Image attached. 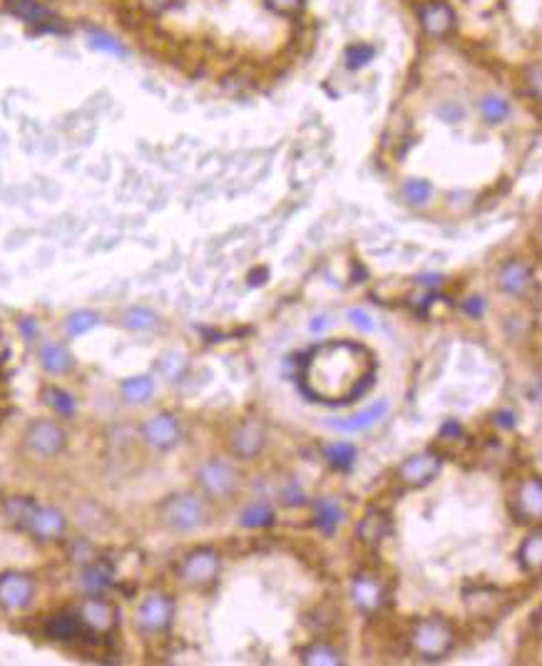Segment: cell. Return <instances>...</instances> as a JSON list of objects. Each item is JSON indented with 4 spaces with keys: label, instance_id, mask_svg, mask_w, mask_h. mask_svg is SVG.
Wrapping results in <instances>:
<instances>
[{
    "label": "cell",
    "instance_id": "cell-1",
    "mask_svg": "<svg viewBox=\"0 0 542 666\" xmlns=\"http://www.w3.org/2000/svg\"><path fill=\"white\" fill-rule=\"evenodd\" d=\"M373 383L370 353L348 341L318 346L304 366V391L314 401L348 403Z\"/></svg>",
    "mask_w": 542,
    "mask_h": 666
},
{
    "label": "cell",
    "instance_id": "cell-2",
    "mask_svg": "<svg viewBox=\"0 0 542 666\" xmlns=\"http://www.w3.org/2000/svg\"><path fill=\"white\" fill-rule=\"evenodd\" d=\"M410 644L416 654L424 659H431V662L446 659L455 647V629L443 616H428L416 622V627L410 632Z\"/></svg>",
    "mask_w": 542,
    "mask_h": 666
},
{
    "label": "cell",
    "instance_id": "cell-3",
    "mask_svg": "<svg viewBox=\"0 0 542 666\" xmlns=\"http://www.w3.org/2000/svg\"><path fill=\"white\" fill-rule=\"evenodd\" d=\"M418 18H421V27L428 38H446L455 27V13L446 0H425Z\"/></svg>",
    "mask_w": 542,
    "mask_h": 666
},
{
    "label": "cell",
    "instance_id": "cell-4",
    "mask_svg": "<svg viewBox=\"0 0 542 666\" xmlns=\"http://www.w3.org/2000/svg\"><path fill=\"white\" fill-rule=\"evenodd\" d=\"M440 457L436 453H431V450H425V453H416V455H410L401 468H398V475H401V480L410 487H424L428 485L440 471Z\"/></svg>",
    "mask_w": 542,
    "mask_h": 666
},
{
    "label": "cell",
    "instance_id": "cell-5",
    "mask_svg": "<svg viewBox=\"0 0 542 666\" xmlns=\"http://www.w3.org/2000/svg\"><path fill=\"white\" fill-rule=\"evenodd\" d=\"M517 520L523 523H542V478L530 475L515 493Z\"/></svg>",
    "mask_w": 542,
    "mask_h": 666
},
{
    "label": "cell",
    "instance_id": "cell-6",
    "mask_svg": "<svg viewBox=\"0 0 542 666\" xmlns=\"http://www.w3.org/2000/svg\"><path fill=\"white\" fill-rule=\"evenodd\" d=\"M535 287V274L528 264L520 259H510L500 266L498 272V288L505 291L508 296H528L530 288Z\"/></svg>",
    "mask_w": 542,
    "mask_h": 666
},
{
    "label": "cell",
    "instance_id": "cell-7",
    "mask_svg": "<svg viewBox=\"0 0 542 666\" xmlns=\"http://www.w3.org/2000/svg\"><path fill=\"white\" fill-rule=\"evenodd\" d=\"M164 520L172 524L174 530H195L204 520V509L199 505L197 497L179 495L167 505Z\"/></svg>",
    "mask_w": 542,
    "mask_h": 666
},
{
    "label": "cell",
    "instance_id": "cell-8",
    "mask_svg": "<svg viewBox=\"0 0 542 666\" xmlns=\"http://www.w3.org/2000/svg\"><path fill=\"white\" fill-rule=\"evenodd\" d=\"M199 483L202 487L214 497H226L234 493L237 487V472L232 471L225 463H210L199 472Z\"/></svg>",
    "mask_w": 542,
    "mask_h": 666
},
{
    "label": "cell",
    "instance_id": "cell-9",
    "mask_svg": "<svg viewBox=\"0 0 542 666\" xmlns=\"http://www.w3.org/2000/svg\"><path fill=\"white\" fill-rule=\"evenodd\" d=\"M477 112L485 125H505L513 118V103L505 97L503 92H483L477 97Z\"/></svg>",
    "mask_w": 542,
    "mask_h": 666
},
{
    "label": "cell",
    "instance_id": "cell-10",
    "mask_svg": "<svg viewBox=\"0 0 542 666\" xmlns=\"http://www.w3.org/2000/svg\"><path fill=\"white\" fill-rule=\"evenodd\" d=\"M217 570H219V560L214 552H195L189 560L185 562L182 567V577L192 585H207L217 577Z\"/></svg>",
    "mask_w": 542,
    "mask_h": 666
},
{
    "label": "cell",
    "instance_id": "cell-11",
    "mask_svg": "<svg viewBox=\"0 0 542 666\" xmlns=\"http://www.w3.org/2000/svg\"><path fill=\"white\" fill-rule=\"evenodd\" d=\"M386 413H388V403L386 401H378V403L369 405L366 410H361L356 416H351V418L344 420H331L329 425L333 431H341V433H361V431H369L373 428L378 420L384 418Z\"/></svg>",
    "mask_w": 542,
    "mask_h": 666
},
{
    "label": "cell",
    "instance_id": "cell-12",
    "mask_svg": "<svg viewBox=\"0 0 542 666\" xmlns=\"http://www.w3.org/2000/svg\"><path fill=\"white\" fill-rule=\"evenodd\" d=\"M27 445L40 453V455H53L60 450L63 445V431H57V425L53 423H35L30 431H27Z\"/></svg>",
    "mask_w": 542,
    "mask_h": 666
},
{
    "label": "cell",
    "instance_id": "cell-13",
    "mask_svg": "<svg viewBox=\"0 0 542 666\" xmlns=\"http://www.w3.org/2000/svg\"><path fill=\"white\" fill-rule=\"evenodd\" d=\"M140 624L149 632L164 629L172 619V601L167 597H149V600L140 607Z\"/></svg>",
    "mask_w": 542,
    "mask_h": 666
},
{
    "label": "cell",
    "instance_id": "cell-14",
    "mask_svg": "<svg viewBox=\"0 0 542 666\" xmlns=\"http://www.w3.org/2000/svg\"><path fill=\"white\" fill-rule=\"evenodd\" d=\"M30 594H33V585H30L27 577L11 575L0 582V601L5 607H11V609L26 607L27 601H30Z\"/></svg>",
    "mask_w": 542,
    "mask_h": 666
},
{
    "label": "cell",
    "instance_id": "cell-15",
    "mask_svg": "<svg viewBox=\"0 0 542 666\" xmlns=\"http://www.w3.org/2000/svg\"><path fill=\"white\" fill-rule=\"evenodd\" d=\"M262 445H264V431H262L256 423L241 425V428L234 433V438H232V448H234V453L241 457H254L262 450Z\"/></svg>",
    "mask_w": 542,
    "mask_h": 666
},
{
    "label": "cell",
    "instance_id": "cell-16",
    "mask_svg": "<svg viewBox=\"0 0 542 666\" xmlns=\"http://www.w3.org/2000/svg\"><path fill=\"white\" fill-rule=\"evenodd\" d=\"M517 560L530 575H542V530L530 532L517 549Z\"/></svg>",
    "mask_w": 542,
    "mask_h": 666
},
{
    "label": "cell",
    "instance_id": "cell-17",
    "mask_svg": "<svg viewBox=\"0 0 542 666\" xmlns=\"http://www.w3.org/2000/svg\"><path fill=\"white\" fill-rule=\"evenodd\" d=\"M354 601L358 604V609H363V612L378 609L381 601H384V587H381V582H376V579H370V577H358L356 582H354Z\"/></svg>",
    "mask_w": 542,
    "mask_h": 666
},
{
    "label": "cell",
    "instance_id": "cell-18",
    "mask_svg": "<svg viewBox=\"0 0 542 666\" xmlns=\"http://www.w3.org/2000/svg\"><path fill=\"white\" fill-rule=\"evenodd\" d=\"M145 438L152 445H157V448H170V445L177 443L179 428H177V423L170 416H157V418H152L147 423Z\"/></svg>",
    "mask_w": 542,
    "mask_h": 666
},
{
    "label": "cell",
    "instance_id": "cell-19",
    "mask_svg": "<svg viewBox=\"0 0 542 666\" xmlns=\"http://www.w3.org/2000/svg\"><path fill=\"white\" fill-rule=\"evenodd\" d=\"M401 195H403V199L408 202L410 207H425V204H431V199H433V184L428 182V180L410 177V180H406L403 187H401Z\"/></svg>",
    "mask_w": 542,
    "mask_h": 666
},
{
    "label": "cell",
    "instance_id": "cell-20",
    "mask_svg": "<svg viewBox=\"0 0 542 666\" xmlns=\"http://www.w3.org/2000/svg\"><path fill=\"white\" fill-rule=\"evenodd\" d=\"M523 85L532 100L542 103V60H532L523 67Z\"/></svg>",
    "mask_w": 542,
    "mask_h": 666
},
{
    "label": "cell",
    "instance_id": "cell-21",
    "mask_svg": "<svg viewBox=\"0 0 542 666\" xmlns=\"http://www.w3.org/2000/svg\"><path fill=\"white\" fill-rule=\"evenodd\" d=\"M122 391H125V398L127 401H133V403H145L152 398V393H155V383L152 379H147V376H140V379L127 380L125 386H122Z\"/></svg>",
    "mask_w": 542,
    "mask_h": 666
},
{
    "label": "cell",
    "instance_id": "cell-22",
    "mask_svg": "<svg viewBox=\"0 0 542 666\" xmlns=\"http://www.w3.org/2000/svg\"><path fill=\"white\" fill-rule=\"evenodd\" d=\"M42 366L48 368V371H53V373H63L70 368V356L63 346H48L45 351H42Z\"/></svg>",
    "mask_w": 542,
    "mask_h": 666
},
{
    "label": "cell",
    "instance_id": "cell-23",
    "mask_svg": "<svg viewBox=\"0 0 542 666\" xmlns=\"http://www.w3.org/2000/svg\"><path fill=\"white\" fill-rule=\"evenodd\" d=\"M341 523V509L333 500H321L318 502V524L324 532H333L336 524Z\"/></svg>",
    "mask_w": 542,
    "mask_h": 666
},
{
    "label": "cell",
    "instance_id": "cell-24",
    "mask_svg": "<svg viewBox=\"0 0 542 666\" xmlns=\"http://www.w3.org/2000/svg\"><path fill=\"white\" fill-rule=\"evenodd\" d=\"M302 659H304L306 664H341V656L339 654L333 652L331 647H311V649H306L304 654H302Z\"/></svg>",
    "mask_w": 542,
    "mask_h": 666
},
{
    "label": "cell",
    "instance_id": "cell-25",
    "mask_svg": "<svg viewBox=\"0 0 542 666\" xmlns=\"http://www.w3.org/2000/svg\"><path fill=\"white\" fill-rule=\"evenodd\" d=\"M358 532H361L363 540H369V542H378V540H384L386 517L384 515H369V517L361 523Z\"/></svg>",
    "mask_w": 542,
    "mask_h": 666
},
{
    "label": "cell",
    "instance_id": "cell-26",
    "mask_svg": "<svg viewBox=\"0 0 542 666\" xmlns=\"http://www.w3.org/2000/svg\"><path fill=\"white\" fill-rule=\"evenodd\" d=\"M326 457H329L333 465H339V468H348L354 463V457H356V450H354V445L336 443L326 448Z\"/></svg>",
    "mask_w": 542,
    "mask_h": 666
},
{
    "label": "cell",
    "instance_id": "cell-27",
    "mask_svg": "<svg viewBox=\"0 0 542 666\" xmlns=\"http://www.w3.org/2000/svg\"><path fill=\"white\" fill-rule=\"evenodd\" d=\"M35 530H38L40 535H55L60 527H63V520H60V515L57 512H53V509H42V512H38L35 515Z\"/></svg>",
    "mask_w": 542,
    "mask_h": 666
},
{
    "label": "cell",
    "instance_id": "cell-28",
    "mask_svg": "<svg viewBox=\"0 0 542 666\" xmlns=\"http://www.w3.org/2000/svg\"><path fill=\"white\" fill-rule=\"evenodd\" d=\"M269 523H271V509L264 505H252L241 515V524H247V527H264Z\"/></svg>",
    "mask_w": 542,
    "mask_h": 666
},
{
    "label": "cell",
    "instance_id": "cell-29",
    "mask_svg": "<svg viewBox=\"0 0 542 666\" xmlns=\"http://www.w3.org/2000/svg\"><path fill=\"white\" fill-rule=\"evenodd\" d=\"M269 11H274L281 18H296L304 8V0H264Z\"/></svg>",
    "mask_w": 542,
    "mask_h": 666
},
{
    "label": "cell",
    "instance_id": "cell-30",
    "mask_svg": "<svg viewBox=\"0 0 542 666\" xmlns=\"http://www.w3.org/2000/svg\"><path fill=\"white\" fill-rule=\"evenodd\" d=\"M125 324L133 328H152L157 326V316L152 314V311H145V309H134V311L127 314Z\"/></svg>",
    "mask_w": 542,
    "mask_h": 666
},
{
    "label": "cell",
    "instance_id": "cell-31",
    "mask_svg": "<svg viewBox=\"0 0 542 666\" xmlns=\"http://www.w3.org/2000/svg\"><path fill=\"white\" fill-rule=\"evenodd\" d=\"M436 115L440 119H446V122H450V125H453V122H461V119L465 118V110L458 105V103H453V100H446L443 105H438Z\"/></svg>",
    "mask_w": 542,
    "mask_h": 666
},
{
    "label": "cell",
    "instance_id": "cell-32",
    "mask_svg": "<svg viewBox=\"0 0 542 666\" xmlns=\"http://www.w3.org/2000/svg\"><path fill=\"white\" fill-rule=\"evenodd\" d=\"M97 324V316L95 314H80V316H73L70 318V324H67V331L75 336V333H85V331H90V328Z\"/></svg>",
    "mask_w": 542,
    "mask_h": 666
},
{
    "label": "cell",
    "instance_id": "cell-33",
    "mask_svg": "<svg viewBox=\"0 0 542 666\" xmlns=\"http://www.w3.org/2000/svg\"><path fill=\"white\" fill-rule=\"evenodd\" d=\"M348 321L358 328V331H363V333H370L373 331V318H370L369 311H363V309H348Z\"/></svg>",
    "mask_w": 542,
    "mask_h": 666
},
{
    "label": "cell",
    "instance_id": "cell-34",
    "mask_svg": "<svg viewBox=\"0 0 542 666\" xmlns=\"http://www.w3.org/2000/svg\"><path fill=\"white\" fill-rule=\"evenodd\" d=\"M461 309H463L465 316L480 318V316L485 314V301L480 299V296H470V299H465L463 303H461Z\"/></svg>",
    "mask_w": 542,
    "mask_h": 666
},
{
    "label": "cell",
    "instance_id": "cell-35",
    "mask_svg": "<svg viewBox=\"0 0 542 666\" xmlns=\"http://www.w3.org/2000/svg\"><path fill=\"white\" fill-rule=\"evenodd\" d=\"M48 395H50V403H53L55 408L60 410V413H65V416H67V413H73V401L67 398L65 393L55 391V388H53V391H48Z\"/></svg>",
    "mask_w": 542,
    "mask_h": 666
},
{
    "label": "cell",
    "instance_id": "cell-36",
    "mask_svg": "<svg viewBox=\"0 0 542 666\" xmlns=\"http://www.w3.org/2000/svg\"><path fill=\"white\" fill-rule=\"evenodd\" d=\"M528 629H530V634H532V639L542 641V604L535 609V612L530 614Z\"/></svg>",
    "mask_w": 542,
    "mask_h": 666
},
{
    "label": "cell",
    "instance_id": "cell-37",
    "mask_svg": "<svg viewBox=\"0 0 542 666\" xmlns=\"http://www.w3.org/2000/svg\"><path fill=\"white\" fill-rule=\"evenodd\" d=\"M440 435H443V438H448V440H455V438H461V435H463V428H461L455 420H448V423H443Z\"/></svg>",
    "mask_w": 542,
    "mask_h": 666
},
{
    "label": "cell",
    "instance_id": "cell-38",
    "mask_svg": "<svg viewBox=\"0 0 542 666\" xmlns=\"http://www.w3.org/2000/svg\"><path fill=\"white\" fill-rule=\"evenodd\" d=\"M495 423L500 425V428H515V416L510 413V410H503V413H498V418H495Z\"/></svg>",
    "mask_w": 542,
    "mask_h": 666
},
{
    "label": "cell",
    "instance_id": "cell-39",
    "mask_svg": "<svg viewBox=\"0 0 542 666\" xmlns=\"http://www.w3.org/2000/svg\"><path fill=\"white\" fill-rule=\"evenodd\" d=\"M329 316H317L314 321H311V331H317V333H321L324 328H329Z\"/></svg>",
    "mask_w": 542,
    "mask_h": 666
},
{
    "label": "cell",
    "instance_id": "cell-40",
    "mask_svg": "<svg viewBox=\"0 0 542 666\" xmlns=\"http://www.w3.org/2000/svg\"><path fill=\"white\" fill-rule=\"evenodd\" d=\"M538 226H540V234H542V211H540V222H538Z\"/></svg>",
    "mask_w": 542,
    "mask_h": 666
}]
</instances>
